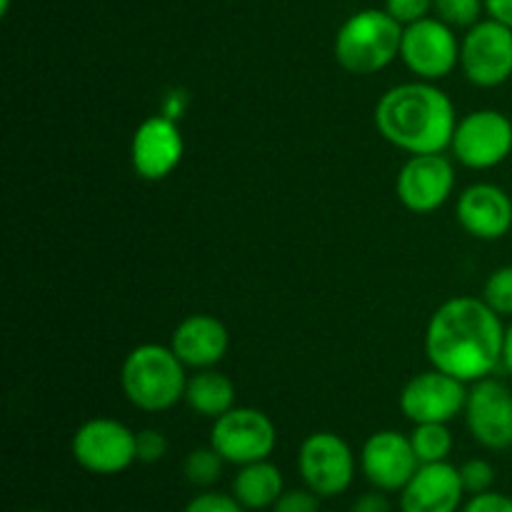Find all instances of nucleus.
I'll return each mask as SVG.
<instances>
[{
  "mask_svg": "<svg viewBox=\"0 0 512 512\" xmlns=\"http://www.w3.org/2000/svg\"><path fill=\"white\" fill-rule=\"evenodd\" d=\"M503 345V318L473 295L445 300L425 328L430 365L468 385L503 368Z\"/></svg>",
  "mask_w": 512,
  "mask_h": 512,
  "instance_id": "obj_1",
  "label": "nucleus"
},
{
  "mask_svg": "<svg viewBox=\"0 0 512 512\" xmlns=\"http://www.w3.org/2000/svg\"><path fill=\"white\" fill-rule=\"evenodd\" d=\"M380 138L408 155L445 153L453 143L458 113L445 90L428 80L393 85L375 103Z\"/></svg>",
  "mask_w": 512,
  "mask_h": 512,
  "instance_id": "obj_2",
  "label": "nucleus"
},
{
  "mask_svg": "<svg viewBox=\"0 0 512 512\" xmlns=\"http://www.w3.org/2000/svg\"><path fill=\"white\" fill-rule=\"evenodd\" d=\"M188 373L170 345L143 343L125 355L120 388L128 403L143 413H165L185 400Z\"/></svg>",
  "mask_w": 512,
  "mask_h": 512,
  "instance_id": "obj_3",
  "label": "nucleus"
},
{
  "mask_svg": "<svg viewBox=\"0 0 512 512\" xmlns=\"http://www.w3.org/2000/svg\"><path fill=\"white\" fill-rule=\"evenodd\" d=\"M403 25L380 8H365L350 15L335 33V60L350 75H375L400 58Z\"/></svg>",
  "mask_w": 512,
  "mask_h": 512,
  "instance_id": "obj_4",
  "label": "nucleus"
},
{
  "mask_svg": "<svg viewBox=\"0 0 512 512\" xmlns=\"http://www.w3.org/2000/svg\"><path fill=\"white\" fill-rule=\"evenodd\" d=\"M453 158L470 170H493L512 155V120L493 108L463 115L455 125Z\"/></svg>",
  "mask_w": 512,
  "mask_h": 512,
  "instance_id": "obj_5",
  "label": "nucleus"
},
{
  "mask_svg": "<svg viewBox=\"0 0 512 512\" xmlns=\"http://www.w3.org/2000/svg\"><path fill=\"white\" fill-rule=\"evenodd\" d=\"M73 460L93 475H120L138 463L135 433L115 418H90L70 440Z\"/></svg>",
  "mask_w": 512,
  "mask_h": 512,
  "instance_id": "obj_6",
  "label": "nucleus"
},
{
  "mask_svg": "<svg viewBox=\"0 0 512 512\" xmlns=\"http://www.w3.org/2000/svg\"><path fill=\"white\" fill-rule=\"evenodd\" d=\"M400 60L418 80L438 83L460 68V40L455 28L435 15L403 28Z\"/></svg>",
  "mask_w": 512,
  "mask_h": 512,
  "instance_id": "obj_7",
  "label": "nucleus"
},
{
  "mask_svg": "<svg viewBox=\"0 0 512 512\" xmlns=\"http://www.w3.org/2000/svg\"><path fill=\"white\" fill-rule=\"evenodd\" d=\"M210 445L223 455L225 463L240 468L258 460H270L278 445V430L263 410L235 405L233 410L213 420Z\"/></svg>",
  "mask_w": 512,
  "mask_h": 512,
  "instance_id": "obj_8",
  "label": "nucleus"
},
{
  "mask_svg": "<svg viewBox=\"0 0 512 512\" xmlns=\"http://www.w3.org/2000/svg\"><path fill=\"white\" fill-rule=\"evenodd\" d=\"M460 70L478 88H500L512 78V28L483 18L460 40Z\"/></svg>",
  "mask_w": 512,
  "mask_h": 512,
  "instance_id": "obj_9",
  "label": "nucleus"
},
{
  "mask_svg": "<svg viewBox=\"0 0 512 512\" xmlns=\"http://www.w3.org/2000/svg\"><path fill=\"white\" fill-rule=\"evenodd\" d=\"M353 448L340 435L320 430L308 435L298 450V473L305 488L320 498H338L355 480Z\"/></svg>",
  "mask_w": 512,
  "mask_h": 512,
  "instance_id": "obj_10",
  "label": "nucleus"
},
{
  "mask_svg": "<svg viewBox=\"0 0 512 512\" xmlns=\"http://www.w3.org/2000/svg\"><path fill=\"white\" fill-rule=\"evenodd\" d=\"M455 190L453 160L443 153L410 155L395 180V195L410 213L428 215L443 208Z\"/></svg>",
  "mask_w": 512,
  "mask_h": 512,
  "instance_id": "obj_11",
  "label": "nucleus"
},
{
  "mask_svg": "<svg viewBox=\"0 0 512 512\" xmlns=\"http://www.w3.org/2000/svg\"><path fill=\"white\" fill-rule=\"evenodd\" d=\"M468 383L430 368L413 375L400 393V410L413 425L418 423H450L465 410Z\"/></svg>",
  "mask_w": 512,
  "mask_h": 512,
  "instance_id": "obj_12",
  "label": "nucleus"
},
{
  "mask_svg": "<svg viewBox=\"0 0 512 512\" xmlns=\"http://www.w3.org/2000/svg\"><path fill=\"white\" fill-rule=\"evenodd\" d=\"M468 433L485 450H510L512 443V390L503 380L483 378L470 383L465 400Z\"/></svg>",
  "mask_w": 512,
  "mask_h": 512,
  "instance_id": "obj_13",
  "label": "nucleus"
},
{
  "mask_svg": "<svg viewBox=\"0 0 512 512\" xmlns=\"http://www.w3.org/2000/svg\"><path fill=\"white\" fill-rule=\"evenodd\" d=\"M360 468L365 480L383 493H400L420 468L410 435L398 430H378L360 450Z\"/></svg>",
  "mask_w": 512,
  "mask_h": 512,
  "instance_id": "obj_14",
  "label": "nucleus"
},
{
  "mask_svg": "<svg viewBox=\"0 0 512 512\" xmlns=\"http://www.w3.org/2000/svg\"><path fill=\"white\" fill-rule=\"evenodd\" d=\"M183 153V133L168 115H153L143 120L130 140V163H133L135 175L148 183L168 178L180 165Z\"/></svg>",
  "mask_w": 512,
  "mask_h": 512,
  "instance_id": "obj_15",
  "label": "nucleus"
},
{
  "mask_svg": "<svg viewBox=\"0 0 512 512\" xmlns=\"http://www.w3.org/2000/svg\"><path fill=\"white\" fill-rule=\"evenodd\" d=\"M455 218L470 238L493 243L512 230V198L500 185L475 183L458 195Z\"/></svg>",
  "mask_w": 512,
  "mask_h": 512,
  "instance_id": "obj_16",
  "label": "nucleus"
},
{
  "mask_svg": "<svg viewBox=\"0 0 512 512\" xmlns=\"http://www.w3.org/2000/svg\"><path fill=\"white\" fill-rule=\"evenodd\" d=\"M465 495L460 470L448 460L420 465L400 490V512H458Z\"/></svg>",
  "mask_w": 512,
  "mask_h": 512,
  "instance_id": "obj_17",
  "label": "nucleus"
},
{
  "mask_svg": "<svg viewBox=\"0 0 512 512\" xmlns=\"http://www.w3.org/2000/svg\"><path fill=\"white\" fill-rule=\"evenodd\" d=\"M170 348L185 368L208 370L223 363L230 348V333L223 320L215 315L193 313L175 325Z\"/></svg>",
  "mask_w": 512,
  "mask_h": 512,
  "instance_id": "obj_18",
  "label": "nucleus"
},
{
  "mask_svg": "<svg viewBox=\"0 0 512 512\" xmlns=\"http://www.w3.org/2000/svg\"><path fill=\"white\" fill-rule=\"evenodd\" d=\"M283 493V473L270 460L240 465L233 478V495L245 510H270Z\"/></svg>",
  "mask_w": 512,
  "mask_h": 512,
  "instance_id": "obj_19",
  "label": "nucleus"
},
{
  "mask_svg": "<svg viewBox=\"0 0 512 512\" xmlns=\"http://www.w3.org/2000/svg\"><path fill=\"white\" fill-rule=\"evenodd\" d=\"M183 403L200 418L218 420L235 408V383L215 368L195 370L185 385Z\"/></svg>",
  "mask_w": 512,
  "mask_h": 512,
  "instance_id": "obj_20",
  "label": "nucleus"
},
{
  "mask_svg": "<svg viewBox=\"0 0 512 512\" xmlns=\"http://www.w3.org/2000/svg\"><path fill=\"white\" fill-rule=\"evenodd\" d=\"M410 443L420 465L445 463L453 453V433L448 423H418L410 433Z\"/></svg>",
  "mask_w": 512,
  "mask_h": 512,
  "instance_id": "obj_21",
  "label": "nucleus"
},
{
  "mask_svg": "<svg viewBox=\"0 0 512 512\" xmlns=\"http://www.w3.org/2000/svg\"><path fill=\"white\" fill-rule=\"evenodd\" d=\"M223 455L208 445V448H195L185 455L183 460V475L193 488L200 490H210L223 475Z\"/></svg>",
  "mask_w": 512,
  "mask_h": 512,
  "instance_id": "obj_22",
  "label": "nucleus"
},
{
  "mask_svg": "<svg viewBox=\"0 0 512 512\" xmlns=\"http://www.w3.org/2000/svg\"><path fill=\"white\" fill-rule=\"evenodd\" d=\"M433 13L450 28H473L483 20L485 0H433Z\"/></svg>",
  "mask_w": 512,
  "mask_h": 512,
  "instance_id": "obj_23",
  "label": "nucleus"
},
{
  "mask_svg": "<svg viewBox=\"0 0 512 512\" xmlns=\"http://www.w3.org/2000/svg\"><path fill=\"white\" fill-rule=\"evenodd\" d=\"M490 310L500 315V318L512 320V265H503V268H495L488 275L483 285V295Z\"/></svg>",
  "mask_w": 512,
  "mask_h": 512,
  "instance_id": "obj_24",
  "label": "nucleus"
},
{
  "mask_svg": "<svg viewBox=\"0 0 512 512\" xmlns=\"http://www.w3.org/2000/svg\"><path fill=\"white\" fill-rule=\"evenodd\" d=\"M458 470H460V480H463V488L468 495H480L493 490L495 468L493 463H488L485 458L465 460Z\"/></svg>",
  "mask_w": 512,
  "mask_h": 512,
  "instance_id": "obj_25",
  "label": "nucleus"
},
{
  "mask_svg": "<svg viewBox=\"0 0 512 512\" xmlns=\"http://www.w3.org/2000/svg\"><path fill=\"white\" fill-rule=\"evenodd\" d=\"M135 453H138V463L153 465L168 455V438L155 428H143L135 433Z\"/></svg>",
  "mask_w": 512,
  "mask_h": 512,
  "instance_id": "obj_26",
  "label": "nucleus"
},
{
  "mask_svg": "<svg viewBox=\"0 0 512 512\" xmlns=\"http://www.w3.org/2000/svg\"><path fill=\"white\" fill-rule=\"evenodd\" d=\"M183 512H245L233 493H218V490H200L193 500H188Z\"/></svg>",
  "mask_w": 512,
  "mask_h": 512,
  "instance_id": "obj_27",
  "label": "nucleus"
},
{
  "mask_svg": "<svg viewBox=\"0 0 512 512\" xmlns=\"http://www.w3.org/2000/svg\"><path fill=\"white\" fill-rule=\"evenodd\" d=\"M273 512H320V495L310 488L285 490L278 503L270 508Z\"/></svg>",
  "mask_w": 512,
  "mask_h": 512,
  "instance_id": "obj_28",
  "label": "nucleus"
},
{
  "mask_svg": "<svg viewBox=\"0 0 512 512\" xmlns=\"http://www.w3.org/2000/svg\"><path fill=\"white\" fill-rule=\"evenodd\" d=\"M385 10L405 28V25L428 18L433 0H385Z\"/></svg>",
  "mask_w": 512,
  "mask_h": 512,
  "instance_id": "obj_29",
  "label": "nucleus"
},
{
  "mask_svg": "<svg viewBox=\"0 0 512 512\" xmlns=\"http://www.w3.org/2000/svg\"><path fill=\"white\" fill-rule=\"evenodd\" d=\"M463 512H512V498L505 493H498V490L470 495L468 503L463 505Z\"/></svg>",
  "mask_w": 512,
  "mask_h": 512,
  "instance_id": "obj_30",
  "label": "nucleus"
},
{
  "mask_svg": "<svg viewBox=\"0 0 512 512\" xmlns=\"http://www.w3.org/2000/svg\"><path fill=\"white\" fill-rule=\"evenodd\" d=\"M350 512H393V505H390L388 493L373 488L370 493H363L360 498H355Z\"/></svg>",
  "mask_w": 512,
  "mask_h": 512,
  "instance_id": "obj_31",
  "label": "nucleus"
},
{
  "mask_svg": "<svg viewBox=\"0 0 512 512\" xmlns=\"http://www.w3.org/2000/svg\"><path fill=\"white\" fill-rule=\"evenodd\" d=\"M485 13L488 18L512 28V0H485Z\"/></svg>",
  "mask_w": 512,
  "mask_h": 512,
  "instance_id": "obj_32",
  "label": "nucleus"
},
{
  "mask_svg": "<svg viewBox=\"0 0 512 512\" xmlns=\"http://www.w3.org/2000/svg\"><path fill=\"white\" fill-rule=\"evenodd\" d=\"M503 370L512 378V320L505 328V345H503Z\"/></svg>",
  "mask_w": 512,
  "mask_h": 512,
  "instance_id": "obj_33",
  "label": "nucleus"
},
{
  "mask_svg": "<svg viewBox=\"0 0 512 512\" xmlns=\"http://www.w3.org/2000/svg\"><path fill=\"white\" fill-rule=\"evenodd\" d=\"M28 512H43V510H28Z\"/></svg>",
  "mask_w": 512,
  "mask_h": 512,
  "instance_id": "obj_34",
  "label": "nucleus"
},
{
  "mask_svg": "<svg viewBox=\"0 0 512 512\" xmlns=\"http://www.w3.org/2000/svg\"><path fill=\"white\" fill-rule=\"evenodd\" d=\"M510 450H512V443H510Z\"/></svg>",
  "mask_w": 512,
  "mask_h": 512,
  "instance_id": "obj_35",
  "label": "nucleus"
}]
</instances>
